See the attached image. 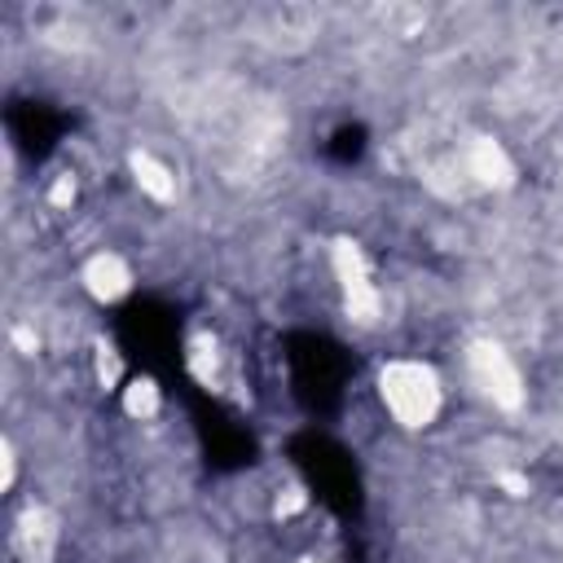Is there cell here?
Returning a JSON list of instances; mask_svg holds the SVG:
<instances>
[{"mask_svg":"<svg viewBox=\"0 0 563 563\" xmlns=\"http://www.w3.org/2000/svg\"><path fill=\"white\" fill-rule=\"evenodd\" d=\"M330 273H334V282H339V295H343L347 317L361 321V325H374V321L383 317V290L374 286V273H369L361 246L347 242V238H339V242L330 246Z\"/></svg>","mask_w":563,"mask_h":563,"instance_id":"7a4b0ae2","label":"cell"},{"mask_svg":"<svg viewBox=\"0 0 563 563\" xmlns=\"http://www.w3.org/2000/svg\"><path fill=\"white\" fill-rule=\"evenodd\" d=\"M295 563H321V559H295Z\"/></svg>","mask_w":563,"mask_h":563,"instance_id":"7c38bea8","label":"cell"},{"mask_svg":"<svg viewBox=\"0 0 563 563\" xmlns=\"http://www.w3.org/2000/svg\"><path fill=\"white\" fill-rule=\"evenodd\" d=\"M92 374H97V387H106V391H114L123 383V361H119L114 343L97 339V347H92Z\"/></svg>","mask_w":563,"mask_h":563,"instance_id":"30bf717a","label":"cell"},{"mask_svg":"<svg viewBox=\"0 0 563 563\" xmlns=\"http://www.w3.org/2000/svg\"><path fill=\"white\" fill-rule=\"evenodd\" d=\"M457 172L479 189H510L515 185V163L497 136H466L462 154H457Z\"/></svg>","mask_w":563,"mask_h":563,"instance_id":"5b68a950","label":"cell"},{"mask_svg":"<svg viewBox=\"0 0 563 563\" xmlns=\"http://www.w3.org/2000/svg\"><path fill=\"white\" fill-rule=\"evenodd\" d=\"M128 167H132V180H136V189L145 194V198H154V202H172L176 198V172L154 154V150H132L128 154Z\"/></svg>","mask_w":563,"mask_h":563,"instance_id":"52a82bcc","label":"cell"},{"mask_svg":"<svg viewBox=\"0 0 563 563\" xmlns=\"http://www.w3.org/2000/svg\"><path fill=\"white\" fill-rule=\"evenodd\" d=\"M119 391H123V413L132 422H154L158 418L163 396H158V383L154 378H128Z\"/></svg>","mask_w":563,"mask_h":563,"instance_id":"ba28073f","label":"cell"},{"mask_svg":"<svg viewBox=\"0 0 563 563\" xmlns=\"http://www.w3.org/2000/svg\"><path fill=\"white\" fill-rule=\"evenodd\" d=\"M75 194H79L75 172H57L53 185H48V194H44V202H48L53 211H70V207H75Z\"/></svg>","mask_w":563,"mask_h":563,"instance_id":"8fae6325","label":"cell"},{"mask_svg":"<svg viewBox=\"0 0 563 563\" xmlns=\"http://www.w3.org/2000/svg\"><path fill=\"white\" fill-rule=\"evenodd\" d=\"M378 396H383V409L391 413V422H400L405 431L431 427L440 405H444L440 374L427 361H413V356H391L378 369Z\"/></svg>","mask_w":563,"mask_h":563,"instance_id":"6da1fadb","label":"cell"},{"mask_svg":"<svg viewBox=\"0 0 563 563\" xmlns=\"http://www.w3.org/2000/svg\"><path fill=\"white\" fill-rule=\"evenodd\" d=\"M466 374L471 383L497 405V409H519L528 400V387H523V374L519 365L510 361V352L493 339H475L466 347Z\"/></svg>","mask_w":563,"mask_h":563,"instance_id":"3957f363","label":"cell"},{"mask_svg":"<svg viewBox=\"0 0 563 563\" xmlns=\"http://www.w3.org/2000/svg\"><path fill=\"white\" fill-rule=\"evenodd\" d=\"M189 369H194L198 383L220 387V343H216V334L202 330V334L189 339Z\"/></svg>","mask_w":563,"mask_h":563,"instance_id":"9c48e42d","label":"cell"},{"mask_svg":"<svg viewBox=\"0 0 563 563\" xmlns=\"http://www.w3.org/2000/svg\"><path fill=\"white\" fill-rule=\"evenodd\" d=\"M57 541H62V523L53 515V506L44 501H26L13 519V554L22 563H53L57 559Z\"/></svg>","mask_w":563,"mask_h":563,"instance_id":"277c9868","label":"cell"},{"mask_svg":"<svg viewBox=\"0 0 563 563\" xmlns=\"http://www.w3.org/2000/svg\"><path fill=\"white\" fill-rule=\"evenodd\" d=\"M79 286L97 299V303H114L132 290V268L119 251H92L79 268Z\"/></svg>","mask_w":563,"mask_h":563,"instance_id":"8992f818","label":"cell"}]
</instances>
